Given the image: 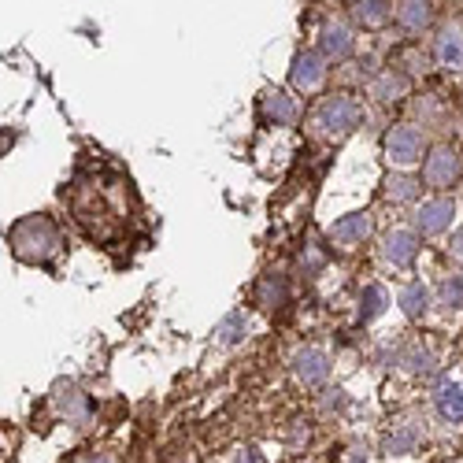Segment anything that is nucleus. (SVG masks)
Here are the masks:
<instances>
[{
    "instance_id": "obj_1",
    "label": "nucleus",
    "mask_w": 463,
    "mask_h": 463,
    "mask_svg": "<svg viewBox=\"0 0 463 463\" xmlns=\"http://www.w3.org/2000/svg\"><path fill=\"white\" fill-rule=\"evenodd\" d=\"M360 127H367V104L353 90L323 93L304 115V134L316 137V141H326V145H341L345 137H353Z\"/></svg>"
},
{
    "instance_id": "obj_2",
    "label": "nucleus",
    "mask_w": 463,
    "mask_h": 463,
    "mask_svg": "<svg viewBox=\"0 0 463 463\" xmlns=\"http://www.w3.org/2000/svg\"><path fill=\"white\" fill-rule=\"evenodd\" d=\"M434 441H438V434L430 427L427 411H422V404H411L390 419V427H382L374 449H378L382 463H419Z\"/></svg>"
},
{
    "instance_id": "obj_12",
    "label": "nucleus",
    "mask_w": 463,
    "mask_h": 463,
    "mask_svg": "<svg viewBox=\"0 0 463 463\" xmlns=\"http://www.w3.org/2000/svg\"><path fill=\"white\" fill-rule=\"evenodd\" d=\"M330 63L312 49V45H304L293 52V63H289V93L293 97H323L330 93Z\"/></svg>"
},
{
    "instance_id": "obj_22",
    "label": "nucleus",
    "mask_w": 463,
    "mask_h": 463,
    "mask_svg": "<svg viewBox=\"0 0 463 463\" xmlns=\"http://www.w3.org/2000/svg\"><path fill=\"white\" fill-rule=\"evenodd\" d=\"M219 463H275V459L267 456L260 445H238L234 452H226Z\"/></svg>"
},
{
    "instance_id": "obj_8",
    "label": "nucleus",
    "mask_w": 463,
    "mask_h": 463,
    "mask_svg": "<svg viewBox=\"0 0 463 463\" xmlns=\"http://www.w3.org/2000/svg\"><path fill=\"white\" fill-rule=\"evenodd\" d=\"M378 238V219L371 208H356V212H345L334 222H326V245L341 256H353L364 245H374Z\"/></svg>"
},
{
    "instance_id": "obj_5",
    "label": "nucleus",
    "mask_w": 463,
    "mask_h": 463,
    "mask_svg": "<svg viewBox=\"0 0 463 463\" xmlns=\"http://www.w3.org/2000/svg\"><path fill=\"white\" fill-rule=\"evenodd\" d=\"M430 134L427 127L419 123H393L390 130L382 134V164L390 175H415L422 171V164H427L430 156Z\"/></svg>"
},
{
    "instance_id": "obj_21",
    "label": "nucleus",
    "mask_w": 463,
    "mask_h": 463,
    "mask_svg": "<svg viewBox=\"0 0 463 463\" xmlns=\"http://www.w3.org/2000/svg\"><path fill=\"white\" fill-rule=\"evenodd\" d=\"M341 463H382V456L364 438H349L345 441V452H341Z\"/></svg>"
},
{
    "instance_id": "obj_20",
    "label": "nucleus",
    "mask_w": 463,
    "mask_h": 463,
    "mask_svg": "<svg viewBox=\"0 0 463 463\" xmlns=\"http://www.w3.org/2000/svg\"><path fill=\"white\" fill-rule=\"evenodd\" d=\"M427 197V189H422V178L415 175H385V201L393 204H404L408 212Z\"/></svg>"
},
{
    "instance_id": "obj_17",
    "label": "nucleus",
    "mask_w": 463,
    "mask_h": 463,
    "mask_svg": "<svg viewBox=\"0 0 463 463\" xmlns=\"http://www.w3.org/2000/svg\"><path fill=\"white\" fill-rule=\"evenodd\" d=\"M263 115L271 119L275 130H293V123L300 119V108H297V97L289 90H267L263 100H260Z\"/></svg>"
},
{
    "instance_id": "obj_3",
    "label": "nucleus",
    "mask_w": 463,
    "mask_h": 463,
    "mask_svg": "<svg viewBox=\"0 0 463 463\" xmlns=\"http://www.w3.org/2000/svg\"><path fill=\"white\" fill-rule=\"evenodd\" d=\"M371 260H374V271H378L382 282L390 279L393 286H401V282H408V279L419 275L422 238L411 230L408 219H401V222H393V226L378 230L374 249H371Z\"/></svg>"
},
{
    "instance_id": "obj_19",
    "label": "nucleus",
    "mask_w": 463,
    "mask_h": 463,
    "mask_svg": "<svg viewBox=\"0 0 463 463\" xmlns=\"http://www.w3.org/2000/svg\"><path fill=\"white\" fill-rule=\"evenodd\" d=\"M434 15H438V8L430 5V0H397V15H393V23H397L404 33L419 37L422 30H430Z\"/></svg>"
},
{
    "instance_id": "obj_4",
    "label": "nucleus",
    "mask_w": 463,
    "mask_h": 463,
    "mask_svg": "<svg viewBox=\"0 0 463 463\" xmlns=\"http://www.w3.org/2000/svg\"><path fill=\"white\" fill-rule=\"evenodd\" d=\"M422 411H427L438 441L463 434V360L445 364L434 374L427 397H422Z\"/></svg>"
},
{
    "instance_id": "obj_16",
    "label": "nucleus",
    "mask_w": 463,
    "mask_h": 463,
    "mask_svg": "<svg viewBox=\"0 0 463 463\" xmlns=\"http://www.w3.org/2000/svg\"><path fill=\"white\" fill-rule=\"evenodd\" d=\"M364 93L374 104H401V100L411 97V74L401 71V67H382L364 82Z\"/></svg>"
},
{
    "instance_id": "obj_18",
    "label": "nucleus",
    "mask_w": 463,
    "mask_h": 463,
    "mask_svg": "<svg viewBox=\"0 0 463 463\" xmlns=\"http://www.w3.org/2000/svg\"><path fill=\"white\" fill-rule=\"evenodd\" d=\"M393 15H397L393 0H356V5H349V19L356 30H382L393 23Z\"/></svg>"
},
{
    "instance_id": "obj_7",
    "label": "nucleus",
    "mask_w": 463,
    "mask_h": 463,
    "mask_svg": "<svg viewBox=\"0 0 463 463\" xmlns=\"http://www.w3.org/2000/svg\"><path fill=\"white\" fill-rule=\"evenodd\" d=\"M289 374L300 390L307 393H326L330 390V378H334V349L326 341H304L289 353Z\"/></svg>"
},
{
    "instance_id": "obj_10",
    "label": "nucleus",
    "mask_w": 463,
    "mask_h": 463,
    "mask_svg": "<svg viewBox=\"0 0 463 463\" xmlns=\"http://www.w3.org/2000/svg\"><path fill=\"white\" fill-rule=\"evenodd\" d=\"M312 49H316L330 67L349 63V60L356 56V49H360V30L353 26L349 15H326V19L319 23V30H316Z\"/></svg>"
},
{
    "instance_id": "obj_11",
    "label": "nucleus",
    "mask_w": 463,
    "mask_h": 463,
    "mask_svg": "<svg viewBox=\"0 0 463 463\" xmlns=\"http://www.w3.org/2000/svg\"><path fill=\"white\" fill-rule=\"evenodd\" d=\"M434 282V326L459 330L463 323V267L449 263L430 275Z\"/></svg>"
},
{
    "instance_id": "obj_23",
    "label": "nucleus",
    "mask_w": 463,
    "mask_h": 463,
    "mask_svg": "<svg viewBox=\"0 0 463 463\" xmlns=\"http://www.w3.org/2000/svg\"><path fill=\"white\" fill-rule=\"evenodd\" d=\"M445 256H449V263H456V267H463V226L456 230V234L445 241Z\"/></svg>"
},
{
    "instance_id": "obj_15",
    "label": "nucleus",
    "mask_w": 463,
    "mask_h": 463,
    "mask_svg": "<svg viewBox=\"0 0 463 463\" xmlns=\"http://www.w3.org/2000/svg\"><path fill=\"white\" fill-rule=\"evenodd\" d=\"M430 63L441 74L463 79V19H445L438 26L434 45H430Z\"/></svg>"
},
{
    "instance_id": "obj_24",
    "label": "nucleus",
    "mask_w": 463,
    "mask_h": 463,
    "mask_svg": "<svg viewBox=\"0 0 463 463\" xmlns=\"http://www.w3.org/2000/svg\"><path fill=\"white\" fill-rule=\"evenodd\" d=\"M441 463H463V456H452V459H441Z\"/></svg>"
},
{
    "instance_id": "obj_6",
    "label": "nucleus",
    "mask_w": 463,
    "mask_h": 463,
    "mask_svg": "<svg viewBox=\"0 0 463 463\" xmlns=\"http://www.w3.org/2000/svg\"><path fill=\"white\" fill-rule=\"evenodd\" d=\"M404 219L422 241H449L463 226V197L459 193H427Z\"/></svg>"
},
{
    "instance_id": "obj_14",
    "label": "nucleus",
    "mask_w": 463,
    "mask_h": 463,
    "mask_svg": "<svg viewBox=\"0 0 463 463\" xmlns=\"http://www.w3.org/2000/svg\"><path fill=\"white\" fill-rule=\"evenodd\" d=\"M26 245H37V263H49L60 252V230L49 215H30L12 226V249L15 256L26 252Z\"/></svg>"
},
{
    "instance_id": "obj_13",
    "label": "nucleus",
    "mask_w": 463,
    "mask_h": 463,
    "mask_svg": "<svg viewBox=\"0 0 463 463\" xmlns=\"http://www.w3.org/2000/svg\"><path fill=\"white\" fill-rule=\"evenodd\" d=\"M393 300L397 312L411 323V326H434V282L430 275H415L401 286H393Z\"/></svg>"
},
{
    "instance_id": "obj_9",
    "label": "nucleus",
    "mask_w": 463,
    "mask_h": 463,
    "mask_svg": "<svg viewBox=\"0 0 463 463\" xmlns=\"http://www.w3.org/2000/svg\"><path fill=\"white\" fill-rule=\"evenodd\" d=\"M427 193H456L463 185V152L452 141H434L430 156L419 171Z\"/></svg>"
}]
</instances>
